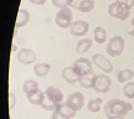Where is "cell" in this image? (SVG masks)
I'll list each match as a JSON object with an SVG mask.
<instances>
[{
  "label": "cell",
  "mask_w": 134,
  "mask_h": 119,
  "mask_svg": "<svg viewBox=\"0 0 134 119\" xmlns=\"http://www.w3.org/2000/svg\"><path fill=\"white\" fill-rule=\"evenodd\" d=\"M133 109V105L129 102H125L122 99H109L104 105V113L107 119L113 117H125Z\"/></svg>",
  "instance_id": "cell-1"
},
{
  "label": "cell",
  "mask_w": 134,
  "mask_h": 119,
  "mask_svg": "<svg viewBox=\"0 0 134 119\" xmlns=\"http://www.w3.org/2000/svg\"><path fill=\"white\" fill-rule=\"evenodd\" d=\"M125 47V42L124 38L119 36V35H115L108 41L107 48H105V52L109 55L110 57H118L120 56Z\"/></svg>",
  "instance_id": "cell-2"
},
{
  "label": "cell",
  "mask_w": 134,
  "mask_h": 119,
  "mask_svg": "<svg viewBox=\"0 0 134 119\" xmlns=\"http://www.w3.org/2000/svg\"><path fill=\"white\" fill-rule=\"evenodd\" d=\"M108 14L112 18H115V19L120 20V21H124V20L129 18L130 8H128L127 5L122 4L119 1H114L108 6Z\"/></svg>",
  "instance_id": "cell-3"
},
{
  "label": "cell",
  "mask_w": 134,
  "mask_h": 119,
  "mask_svg": "<svg viewBox=\"0 0 134 119\" xmlns=\"http://www.w3.org/2000/svg\"><path fill=\"white\" fill-rule=\"evenodd\" d=\"M73 15L72 10L70 8H63L57 11V14L55 16V24L61 29H68L73 24Z\"/></svg>",
  "instance_id": "cell-4"
},
{
  "label": "cell",
  "mask_w": 134,
  "mask_h": 119,
  "mask_svg": "<svg viewBox=\"0 0 134 119\" xmlns=\"http://www.w3.org/2000/svg\"><path fill=\"white\" fill-rule=\"evenodd\" d=\"M92 63L96 67H98L99 70H102L103 72H105V75L112 73L113 70H114L112 62H110L108 58H105V56L100 55V53H94V55L92 56Z\"/></svg>",
  "instance_id": "cell-5"
},
{
  "label": "cell",
  "mask_w": 134,
  "mask_h": 119,
  "mask_svg": "<svg viewBox=\"0 0 134 119\" xmlns=\"http://www.w3.org/2000/svg\"><path fill=\"white\" fill-rule=\"evenodd\" d=\"M72 66L76 68V71L78 72L80 76H85V75H88L91 73L93 70H92V61L88 60V58H85V57H80L75 60Z\"/></svg>",
  "instance_id": "cell-6"
},
{
  "label": "cell",
  "mask_w": 134,
  "mask_h": 119,
  "mask_svg": "<svg viewBox=\"0 0 134 119\" xmlns=\"http://www.w3.org/2000/svg\"><path fill=\"white\" fill-rule=\"evenodd\" d=\"M70 31L76 37H83L90 31V22L86 20H77L73 21V24L70 27Z\"/></svg>",
  "instance_id": "cell-7"
},
{
  "label": "cell",
  "mask_w": 134,
  "mask_h": 119,
  "mask_svg": "<svg viewBox=\"0 0 134 119\" xmlns=\"http://www.w3.org/2000/svg\"><path fill=\"white\" fill-rule=\"evenodd\" d=\"M110 86H112V82L107 75H97V78L93 84V89L97 93H107L110 89Z\"/></svg>",
  "instance_id": "cell-8"
},
{
  "label": "cell",
  "mask_w": 134,
  "mask_h": 119,
  "mask_svg": "<svg viewBox=\"0 0 134 119\" xmlns=\"http://www.w3.org/2000/svg\"><path fill=\"white\" fill-rule=\"evenodd\" d=\"M68 107H71L75 112H78L80 109H82V107L85 104V95L82 94L81 92H75L67 97L66 102H65Z\"/></svg>",
  "instance_id": "cell-9"
},
{
  "label": "cell",
  "mask_w": 134,
  "mask_h": 119,
  "mask_svg": "<svg viewBox=\"0 0 134 119\" xmlns=\"http://www.w3.org/2000/svg\"><path fill=\"white\" fill-rule=\"evenodd\" d=\"M16 58L23 65H31L36 61V53L31 48H20L16 53Z\"/></svg>",
  "instance_id": "cell-10"
},
{
  "label": "cell",
  "mask_w": 134,
  "mask_h": 119,
  "mask_svg": "<svg viewBox=\"0 0 134 119\" xmlns=\"http://www.w3.org/2000/svg\"><path fill=\"white\" fill-rule=\"evenodd\" d=\"M71 8L81 13H91L94 9V0H71Z\"/></svg>",
  "instance_id": "cell-11"
},
{
  "label": "cell",
  "mask_w": 134,
  "mask_h": 119,
  "mask_svg": "<svg viewBox=\"0 0 134 119\" xmlns=\"http://www.w3.org/2000/svg\"><path fill=\"white\" fill-rule=\"evenodd\" d=\"M45 97L48 98L51 102H53L55 104H60V103H62V100H63V93L61 92V89L53 86H50L46 88Z\"/></svg>",
  "instance_id": "cell-12"
},
{
  "label": "cell",
  "mask_w": 134,
  "mask_h": 119,
  "mask_svg": "<svg viewBox=\"0 0 134 119\" xmlns=\"http://www.w3.org/2000/svg\"><path fill=\"white\" fill-rule=\"evenodd\" d=\"M53 113H56L60 118H62V119H73V117L76 115V112L72 109L71 107H68L66 103L57 104L56 109L53 110Z\"/></svg>",
  "instance_id": "cell-13"
},
{
  "label": "cell",
  "mask_w": 134,
  "mask_h": 119,
  "mask_svg": "<svg viewBox=\"0 0 134 119\" xmlns=\"http://www.w3.org/2000/svg\"><path fill=\"white\" fill-rule=\"evenodd\" d=\"M80 75H78V72L76 71V68L73 66H70V67H66V68H63L62 70V78L67 83H76L78 82L80 80Z\"/></svg>",
  "instance_id": "cell-14"
},
{
  "label": "cell",
  "mask_w": 134,
  "mask_h": 119,
  "mask_svg": "<svg viewBox=\"0 0 134 119\" xmlns=\"http://www.w3.org/2000/svg\"><path fill=\"white\" fill-rule=\"evenodd\" d=\"M97 78V75L94 73V71H92L91 73L88 75H85V76H81L80 80H78V83L82 88H93V84H94V81Z\"/></svg>",
  "instance_id": "cell-15"
},
{
  "label": "cell",
  "mask_w": 134,
  "mask_h": 119,
  "mask_svg": "<svg viewBox=\"0 0 134 119\" xmlns=\"http://www.w3.org/2000/svg\"><path fill=\"white\" fill-rule=\"evenodd\" d=\"M26 95H27V100L34 105H41L43 99H45V92L40 90L38 88L35 89L34 92H31V93H29V94H26Z\"/></svg>",
  "instance_id": "cell-16"
},
{
  "label": "cell",
  "mask_w": 134,
  "mask_h": 119,
  "mask_svg": "<svg viewBox=\"0 0 134 119\" xmlns=\"http://www.w3.org/2000/svg\"><path fill=\"white\" fill-rule=\"evenodd\" d=\"M30 21V13L26 9L21 8L18 13V18H16V22H15V27H23L25 25H27Z\"/></svg>",
  "instance_id": "cell-17"
},
{
  "label": "cell",
  "mask_w": 134,
  "mask_h": 119,
  "mask_svg": "<svg viewBox=\"0 0 134 119\" xmlns=\"http://www.w3.org/2000/svg\"><path fill=\"white\" fill-rule=\"evenodd\" d=\"M50 71H51V66L48 63H45V62H40V63H36L34 66V73L37 77L47 76Z\"/></svg>",
  "instance_id": "cell-18"
},
{
  "label": "cell",
  "mask_w": 134,
  "mask_h": 119,
  "mask_svg": "<svg viewBox=\"0 0 134 119\" xmlns=\"http://www.w3.org/2000/svg\"><path fill=\"white\" fill-rule=\"evenodd\" d=\"M92 47V40L91 38H82L80 40L76 45V52L82 55V53H86L87 51H90V48Z\"/></svg>",
  "instance_id": "cell-19"
},
{
  "label": "cell",
  "mask_w": 134,
  "mask_h": 119,
  "mask_svg": "<svg viewBox=\"0 0 134 119\" xmlns=\"http://www.w3.org/2000/svg\"><path fill=\"white\" fill-rule=\"evenodd\" d=\"M134 77V72L129 68H124V70H120L118 72V75H117V80L119 83H127V82H129L130 80H133Z\"/></svg>",
  "instance_id": "cell-20"
},
{
  "label": "cell",
  "mask_w": 134,
  "mask_h": 119,
  "mask_svg": "<svg viewBox=\"0 0 134 119\" xmlns=\"http://www.w3.org/2000/svg\"><path fill=\"white\" fill-rule=\"evenodd\" d=\"M93 36L97 43H104L107 40V32L102 26H96V29L93 31Z\"/></svg>",
  "instance_id": "cell-21"
},
{
  "label": "cell",
  "mask_w": 134,
  "mask_h": 119,
  "mask_svg": "<svg viewBox=\"0 0 134 119\" xmlns=\"http://www.w3.org/2000/svg\"><path fill=\"white\" fill-rule=\"evenodd\" d=\"M100 105H102V99L100 98H93L87 103V109L91 113H97L100 110Z\"/></svg>",
  "instance_id": "cell-22"
},
{
  "label": "cell",
  "mask_w": 134,
  "mask_h": 119,
  "mask_svg": "<svg viewBox=\"0 0 134 119\" xmlns=\"http://www.w3.org/2000/svg\"><path fill=\"white\" fill-rule=\"evenodd\" d=\"M37 88H38V83L35 80H26L24 82V84H23V90H24V93H26V94L34 92V90L37 89Z\"/></svg>",
  "instance_id": "cell-23"
},
{
  "label": "cell",
  "mask_w": 134,
  "mask_h": 119,
  "mask_svg": "<svg viewBox=\"0 0 134 119\" xmlns=\"http://www.w3.org/2000/svg\"><path fill=\"white\" fill-rule=\"evenodd\" d=\"M123 94L128 99H134V82H127L123 87Z\"/></svg>",
  "instance_id": "cell-24"
},
{
  "label": "cell",
  "mask_w": 134,
  "mask_h": 119,
  "mask_svg": "<svg viewBox=\"0 0 134 119\" xmlns=\"http://www.w3.org/2000/svg\"><path fill=\"white\" fill-rule=\"evenodd\" d=\"M40 107H41L43 110H55V109H56V107H57V104H55L53 102H51L48 98H46V97H45L42 104L40 105Z\"/></svg>",
  "instance_id": "cell-25"
},
{
  "label": "cell",
  "mask_w": 134,
  "mask_h": 119,
  "mask_svg": "<svg viewBox=\"0 0 134 119\" xmlns=\"http://www.w3.org/2000/svg\"><path fill=\"white\" fill-rule=\"evenodd\" d=\"M52 4L55 8L63 9V8L71 6V0H52Z\"/></svg>",
  "instance_id": "cell-26"
},
{
  "label": "cell",
  "mask_w": 134,
  "mask_h": 119,
  "mask_svg": "<svg viewBox=\"0 0 134 119\" xmlns=\"http://www.w3.org/2000/svg\"><path fill=\"white\" fill-rule=\"evenodd\" d=\"M9 99H10L9 108H10V109H13V108H14V105H15V103H16V95H15L13 92H10V93H9Z\"/></svg>",
  "instance_id": "cell-27"
},
{
  "label": "cell",
  "mask_w": 134,
  "mask_h": 119,
  "mask_svg": "<svg viewBox=\"0 0 134 119\" xmlns=\"http://www.w3.org/2000/svg\"><path fill=\"white\" fill-rule=\"evenodd\" d=\"M117 1H119V3H122V4L127 5V6L130 8V9L134 6V0H117Z\"/></svg>",
  "instance_id": "cell-28"
},
{
  "label": "cell",
  "mask_w": 134,
  "mask_h": 119,
  "mask_svg": "<svg viewBox=\"0 0 134 119\" xmlns=\"http://www.w3.org/2000/svg\"><path fill=\"white\" fill-rule=\"evenodd\" d=\"M31 4H35V5H43L46 3V0H29Z\"/></svg>",
  "instance_id": "cell-29"
},
{
  "label": "cell",
  "mask_w": 134,
  "mask_h": 119,
  "mask_svg": "<svg viewBox=\"0 0 134 119\" xmlns=\"http://www.w3.org/2000/svg\"><path fill=\"white\" fill-rule=\"evenodd\" d=\"M130 35V36H132V37H134V27H133V30H130L129 32H128Z\"/></svg>",
  "instance_id": "cell-30"
},
{
  "label": "cell",
  "mask_w": 134,
  "mask_h": 119,
  "mask_svg": "<svg viewBox=\"0 0 134 119\" xmlns=\"http://www.w3.org/2000/svg\"><path fill=\"white\" fill-rule=\"evenodd\" d=\"M57 117H58V115L56 114V113H53V115H52V117H51L50 119H57Z\"/></svg>",
  "instance_id": "cell-31"
},
{
  "label": "cell",
  "mask_w": 134,
  "mask_h": 119,
  "mask_svg": "<svg viewBox=\"0 0 134 119\" xmlns=\"http://www.w3.org/2000/svg\"><path fill=\"white\" fill-rule=\"evenodd\" d=\"M16 50H18V48L15 47V45H13V52H14V51H16Z\"/></svg>",
  "instance_id": "cell-32"
},
{
  "label": "cell",
  "mask_w": 134,
  "mask_h": 119,
  "mask_svg": "<svg viewBox=\"0 0 134 119\" xmlns=\"http://www.w3.org/2000/svg\"><path fill=\"white\" fill-rule=\"evenodd\" d=\"M132 25L134 26V18H133V20H132Z\"/></svg>",
  "instance_id": "cell-33"
},
{
  "label": "cell",
  "mask_w": 134,
  "mask_h": 119,
  "mask_svg": "<svg viewBox=\"0 0 134 119\" xmlns=\"http://www.w3.org/2000/svg\"><path fill=\"white\" fill-rule=\"evenodd\" d=\"M97 119H102V118H97Z\"/></svg>",
  "instance_id": "cell-34"
},
{
  "label": "cell",
  "mask_w": 134,
  "mask_h": 119,
  "mask_svg": "<svg viewBox=\"0 0 134 119\" xmlns=\"http://www.w3.org/2000/svg\"><path fill=\"white\" fill-rule=\"evenodd\" d=\"M122 119H124V118H122Z\"/></svg>",
  "instance_id": "cell-35"
},
{
  "label": "cell",
  "mask_w": 134,
  "mask_h": 119,
  "mask_svg": "<svg viewBox=\"0 0 134 119\" xmlns=\"http://www.w3.org/2000/svg\"><path fill=\"white\" fill-rule=\"evenodd\" d=\"M133 60H134V57H133Z\"/></svg>",
  "instance_id": "cell-36"
}]
</instances>
